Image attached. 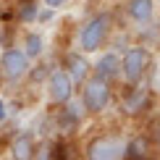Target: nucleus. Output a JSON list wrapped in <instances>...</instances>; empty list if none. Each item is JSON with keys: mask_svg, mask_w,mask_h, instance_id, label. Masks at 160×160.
Here are the masks:
<instances>
[{"mask_svg": "<svg viewBox=\"0 0 160 160\" xmlns=\"http://www.w3.org/2000/svg\"><path fill=\"white\" fill-rule=\"evenodd\" d=\"M158 32H160V26H158Z\"/></svg>", "mask_w": 160, "mask_h": 160, "instance_id": "nucleus-18", "label": "nucleus"}, {"mask_svg": "<svg viewBox=\"0 0 160 160\" xmlns=\"http://www.w3.org/2000/svg\"><path fill=\"white\" fill-rule=\"evenodd\" d=\"M147 102H150V89L142 87V84L129 87L126 95H123V110L129 113V116H139V113L147 108Z\"/></svg>", "mask_w": 160, "mask_h": 160, "instance_id": "nucleus-10", "label": "nucleus"}, {"mask_svg": "<svg viewBox=\"0 0 160 160\" xmlns=\"http://www.w3.org/2000/svg\"><path fill=\"white\" fill-rule=\"evenodd\" d=\"M37 13H39V0H21L18 3V21L21 24L37 21Z\"/></svg>", "mask_w": 160, "mask_h": 160, "instance_id": "nucleus-14", "label": "nucleus"}, {"mask_svg": "<svg viewBox=\"0 0 160 160\" xmlns=\"http://www.w3.org/2000/svg\"><path fill=\"white\" fill-rule=\"evenodd\" d=\"M126 18L137 26H147L155 21V11H158V0H126L123 3Z\"/></svg>", "mask_w": 160, "mask_h": 160, "instance_id": "nucleus-9", "label": "nucleus"}, {"mask_svg": "<svg viewBox=\"0 0 160 160\" xmlns=\"http://www.w3.org/2000/svg\"><path fill=\"white\" fill-rule=\"evenodd\" d=\"M45 87H48V97H50L52 105H66L76 97V84H74V79L66 74L63 66H58V68H52L48 74Z\"/></svg>", "mask_w": 160, "mask_h": 160, "instance_id": "nucleus-6", "label": "nucleus"}, {"mask_svg": "<svg viewBox=\"0 0 160 160\" xmlns=\"http://www.w3.org/2000/svg\"><path fill=\"white\" fill-rule=\"evenodd\" d=\"M92 76H100V79H105V82H110V84L116 82V79H121V52L105 50L102 55L92 63Z\"/></svg>", "mask_w": 160, "mask_h": 160, "instance_id": "nucleus-8", "label": "nucleus"}, {"mask_svg": "<svg viewBox=\"0 0 160 160\" xmlns=\"http://www.w3.org/2000/svg\"><path fill=\"white\" fill-rule=\"evenodd\" d=\"M37 155V142L32 134H18L11 142V160H34Z\"/></svg>", "mask_w": 160, "mask_h": 160, "instance_id": "nucleus-12", "label": "nucleus"}, {"mask_svg": "<svg viewBox=\"0 0 160 160\" xmlns=\"http://www.w3.org/2000/svg\"><path fill=\"white\" fill-rule=\"evenodd\" d=\"M29 61H39V58L45 55V48H48V42H45V34L37 29H26L24 37H21V45H18Z\"/></svg>", "mask_w": 160, "mask_h": 160, "instance_id": "nucleus-11", "label": "nucleus"}, {"mask_svg": "<svg viewBox=\"0 0 160 160\" xmlns=\"http://www.w3.org/2000/svg\"><path fill=\"white\" fill-rule=\"evenodd\" d=\"M158 3H160V0H158Z\"/></svg>", "mask_w": 160, "mask_h": 160, "instance_id": "nucleus-19", "label": "nucleus"}, {"mask_svg": "<svg viewBox=\"0 0 160 160\" xmlns=\"http://www.w3.org/2000/svg\"><path fill=\"white\" fill-rule=\"evenodd\" d=\"M150 63H152V55H150V48L144 45H131L121 52V79L129 87L134 84H142L144 76L150 71Z\"/></svg>", "mask_w": 160, "mask_h": 160, "instance_id": "nucleus-3", "label": "nucleus"}, {"mask_svg": "<svg viewBox=\"0 0 160 160\" xmlns=\"http://www.w3.org/2000/svg\"><path fill=\"white\" fill-rule=\"evenodd\" d=\"M39 5H42V8H50V11H63L66 5H71V0H39Z\"/></svg>", "mask_w": 160, "mask_h": 160, "instance_id": "nucleus-15", "label": "nucleus"}, {"mask_svg": "<svg viewBox=\"0 0 160 160\" xmlns=\"http://www.w3.org/2000/svg\"><path fill=\"white\" fill-rule=\"evenodd\" d=\"M3 121H8V105H5V100L0 97V123Z\"/></svg>", "mask_w": 160, "mask_h": 160, "instance_id": "nucleus-17", "label": "nucleus"}, {"mask_svg": "<svg viewBox=\"0 0 160 160\" xmlns=\"http://www.w3.org/2000/svg\"><path fill=\"white\" fill-rule=\"evenodd\" d=\"M113 32V16L108 11H97L92 13L89 18H84V24L79 26L76 32V50H82L84 55H92V52H100L108 45Z\"/></svg>", "mask_w": 160, "mask_h": 160, "instance_id": "nucleus-1", "label": "nucleus"}, {"mask_svg": "<svg viewBox=\"0 0 160 160\" xmlns=\"http://www.w3.org/2000/svg\"><path fill=\"white\" fill-rule=\"evenodd\" d=\"M32 61L26 58V52L21 48H5L0 52V76L8 82H21L29 76Z\"/></svg>", "mask_w": 160, "mask_h": 160, "instance_id": "nucleus-5", "label": "nucleus"}, {"mask_svg": "<svg viewBox=\"0 0 160 160\" xmlns=\"http://www.w3.org/2000/svg\"><path fill=\"white\" fill-rule=\"evenodd\" d=\"M147 155H150V144L144 137L126 142V160H147Z\"/></svg>", "mask_w": 160, "mask_h": 160, "instance_id": "nucleus-13", "label": "nucleus"}, {"mask_svg": "<svg viewBox=\"0 0 160 160\" xmlns=\"http://www.w3.org/2000/svg\"><path fill=\"white\" fill-rule=\"evenodd\" d=\"M63 68H66V74L74 79L76 89L92 76V63L87 61V55H84L82 50H71V52H66V58H63Z\"/></svg>", "mask_w": 160, "mask_h": 160, "instance_id": "nucleus-7", "label": "nucleus"}, {"mask_svg": "<svg viewBox=\"0 0 160 160\" xmlns=\"http://www.w3.org/2000/svg\"><path fill=\"white\" fill-rule=\"evenodd\" d=\"M126 142L118 134L95 137L87 144V160H126Z\"/></svg>", "mask_w": 160, "mask_h": 160, "instance_id": "nucleus-4", "label": "nucleus"}, {"mask_svg": "<svg viewBox=\"0 0 160 160\" xmlns=\"http://www.w3.org/2000/svg\"><path fill=\"white\" fill-rule=\"evenodd\" d=\"M79 100H82L84 110L89 116H100V113L108 110V105L113 100V84L100 79V76H89L79 87Z\"/></svg>", "mask_w": 160, "mask_h": 160, "instance_id": "nucleus-2", "label": "nucleus"}, {"mask_svg": "<svg viewBox=\"0 0 160 160\" xmlns=\"http://www.w3.org/2000/svg\"><path fill=\"white\" fill-rule=\"evenodd\" d=\"M34 160H52V152H50V147H48V144H45V147H37Z\"/></svg>", "mask_w": 160, "mask_h": 160, "instance_id": "nucleus-16", "label": "nucleus"}]
</instances>
